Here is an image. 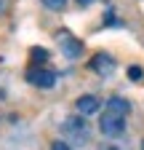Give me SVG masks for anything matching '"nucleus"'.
Wrapping results in <instances>:
<instances>
[{
  "mask_svg": "<svg viewBox=\"0 0 144 150\" xmlns=\"http://www.w3.org/2000/svg\"><path fill=\"white\" fill-rule=\"evenodd\" d=\"M27 81L38 88H53L56 86V72L48 67H32V70H27Z\"/></svg>",
  "mask_w": 144,
  "mask_h": 150,
  "instance_id": "obj_3",
  "label": "nucleus"
},
{
  "mask_svg": "<svg viewBox=\"0 0 144 150\" xmlns=\"http://www.w3.org/2000/svg\"><path fill=\"white\" fill-rule=\"evenodd\" d=\"M83 118H85V115H83ZM83 118L69 115V118H64V123H62V134H64L69 142H75V145H85L88 139H91V129H88V123H85Z\"/></svg>",
  "mask_w": 144,
  "mask_h": 150,
  "instance_id": "obj_2",
  "label": "nucleus"
},
{
  "mask_svg": "<svg viewBox=\"0 0 144 150\" xmlns=\"http://www.w3.org/2000/svg\"><path fill=\"white\" fill-rule=\"evenodd\" d=\"M51 150H72V145H69V142H62V139H56V142L51 145Z\"/></svg>",
  "mask_w": 144,
  "mask_h": 150,
  "instance_id": "obj_9",
  "label": "nucleus"
},
{
  "mask_svg": "<svg viewBox=\"0 0 144 150\" xmlns=\"http://www.w3.org/2000/svg\"><path fill=\"white\" fill-rule=\"evenodd\" d=\"M43 3H45L48 8H53V11H59V8H64V6H67V0H43Z\"/></svg>",
  "mask_w": 144,
  "mask_h": 150,
  "instance_id": "obj_8",
  "label": "nucleus"
},
{
  "mask_svg": "<svg viewBox=\"0 0 144 150\" xmlns=\"http://www.w3.org/2000/svg\"><path fill=\"white\" fill-rule=\"evenodd\" d=\"M91 67L96 72H101V75H112L115 72V59H112L110 54H96L94 62H91Z\"/></svg>",
  "mask_w": 144,
  "mask_h": 150,
  "instance_id": "obj_6",
  "label": "nucleus"
},
{
  "mask_svg": "<svg viewBox=\"0 0 144 150\" xmlns=\"http://www.w3.org/2000/svg\"><path fill=\"white\" fill-rule=\"evenodd\" d=\"M29 56H32V62H45V59H48V51H45V48H32Z\"/></svg>",
  "mask_w": 144,
  "mask_h": 150,
  "instance_id": "obj_7",
  "label": "nucleus"
},
{
  "mask_svg": "<svg viewBox=\"0 0 144 150\" xmlns=\"http://www.w3.org/2000/svg\"><path fill=\"white\" fill-rule=\"evenodd\" d=\"M131 112V105L128 99L123 97H110L104 105V112H101V121H99V129L104 137H120L125 131V118Z\"/></svg>",
  "mask_w": 144,
  "mask_h": 150,
  "instance_id": "obj_1",
  "label": "nucleus"
},
{
  "mask_svg": "<svg viewBox=\"0 0 144 150\" xmlns=\"http://www.w3.org/2000/svg\"><path fill=\"white\" fill-rule=\"evenodd\" d=\"M78 3H80V6H91L94 0H78Z\"/></svg>",
  "mask_w": 144,
  "mask_h": 150,
  "instance_id": "obj_11",
  "label": "nucleus"
},
{
  "mask_svg": "<svg viewBox=\"0 0 144 150\" xmlns=\"http://www.w3.org/2000/svg\"><path fill=\"white\" fill-rule=\"evenodd\" d=\"M141 150H144V145H141Z\"/></svg>",
  "mask_w": 144,
  "mask_h": 150,
  "instance_id": "obj_12",
  "label": "nucleus"
},
{
  "mask_svg": "<svg viewBox=\"0 0 144 150\" xmlns=\"http://www.w3.org/2000/svg\"><path fill=\"white\" fill-rule=\"evenodd\" d=\"M56 38H59V48H62V54L67 56V59H78V56L83 54V43L78 40V38H72L67 30H62Z\"/></svg>",
  "mask_w": 144,
  "mask_h": 150,
  "instance_id": "obj_4",
  "label": "nucleus"
},
{
  "mask_svg": "<svg viewBox=\"0 0 144 150\" xmlns=\"http://www.w3.org/2000/svg\"><path fill=\"white\" fill-rule=\"evenodd\" d=\"M75 107H78V112H80V115H94V112H99L101 102L94 97V94H83V97L75 102Z\"/></svg>",
  "mask_w": 144,
  "mask_h": 150,
  "instance_id": "obj_5",
  "label": "nucleus"
},
{
  "mask_svg": "<svg viewBox=\"0 0 144 150\" xmlns=\"http://www.w3.org/2000/svg\"><path fill=\"white\" fill-rule=\"evenodd\" d=\"M128 75H131V81H141V70H139V67H131Z\"/></svg>",
  "mask_w": 144,
  "mask_h": 150,
  "instance_id": "obj_10",
  "label": "nucleus"
}]
</instances>
